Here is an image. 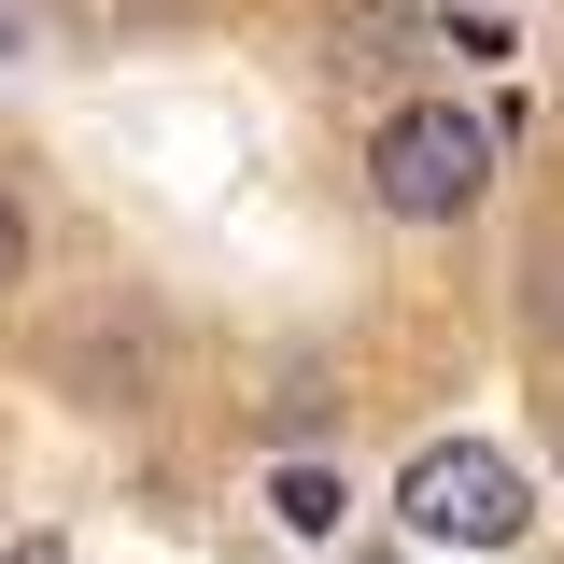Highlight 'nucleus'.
Instances as JSON below:
<instances>
[{
    "label": "nucleus",
    "instance_id": "423d86ee",
    "mask_svg": "<svg viewBox=\"0 0 564 564\" xmlns=\"http://www.w3.org/2000/svg\"><path fill=\"white\" fill-rule=\"evenodd\" d=\"M0 564H70V536H14V551H0Z\"/></svg>",
    "mask_w": 564,
    "mask_h": 564
},
{
    "label": "nucleus",
    "instance_id": "f257e3e1",
    "mask_svg": "<svg viewBox=\"0 0 564 564\" xmlns=\"http://www.w3.org/2000/svg\"><path fill=\"white\" fill-rule=\"evenodd\" d=\"M480 184H494V113H452V99L381 113V141H367V198L395 212V226H452V212H480Z\"/></svg>",
    "mask_w": 564,
    "mask_h": 564
},
{
    "label": "nucleus",
    "instance_id": "7ed1b4c3",
    "mask_svg": "<svg viewBox=\"0 0 564 564\" xmlns=\"http://www.w3.org/2000/svg\"><path fill=\"white\" fill-rule=\"evenodd\" d=\"M410 43H423V14H410V0H352V14H339V70H395Z\"/></svg>",
    "mask_w": 564,
    "mask_h": 564
},
{
    "label": "nucleus",
    "instance_id": "f03ea898",
    "mask_svg": "<svg viewBox=\"0 0 564 564\" xmlns=\"http://www.w3.org/2000/svg\"><path fill=\"white\" fill-rule=\"evenodd\" d=\"M395 522H410L423 551H508L536 508H522V466H508V452L437 437V452H410V480H395Z\"/></svg>",
    "mask_w": 564,
    "mask_h": 564
},
{
    "label": "nucleus",
    "instance_id": "39448f33",
    "mask_svg": "<svg viewBox=\"0 0 564 564\" xmlns=\"http://www.w3.org/2000/svg\"><path fill=\"white\" fill-rule=\"evenodd\" d=\"M14 269H29V212L0 198V282H14Z\"/></svg>",
    "mask_w": 564,
    "mask_h": 564
},
{
    "label": "nucleus",
    "instance_id": "20e7f679",
    "mask_svg": "<svg viewBox=\"0 0 564 564\" xmlns=\"http://www.w3.org/2000/svg\"><path fill=\"white\" fill-rule=\"evenodd\" d=\"M269 508H282V536H339V508H352V494H339V466H282Z\"/></svg>",
    "mask_w": 564,
    "mask_h": 564
}]
</instances>
